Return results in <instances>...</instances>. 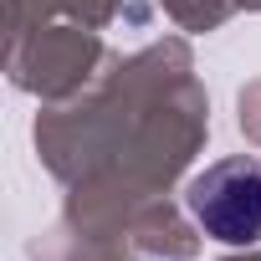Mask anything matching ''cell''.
Wrapping results in <instances>:
<instances>
[{
  "label": "cell",
  "mask_w": 261,
  "mask_h": 261,
  "mask_svg": "<svg viewBox=\"0 0 261 261\" xmlns=\"http://www.w3.org/2000/svg\"><path fill=\"white\" fill-rule=\"evenodd\" d=\"M190 215L205 225V236L225 246H256L261 241V159H220L205 174L190 179L185 195Z\"/></svg>",
  "instance_id": "1"
}]
</instances>
